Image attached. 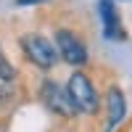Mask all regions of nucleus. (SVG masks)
Here are the masks:
<instances>
[{"label": "nucleus", "instance_id": "obj_1", "mask_svg": "<svg viewBox=\"0 0 132 132\" xmlns=\"http://www.w3.org/2000/svg\"><path fill=\"white\" fill-rule=\"evenodd\" d=\"M66 93H69L71 103L77 111H82L87 116H95L98 108H101V98H98V90L95 85L90 82V77L85 71H74L69 77V82H66Z\"/></svg>", "mask_w": 132, "mask_h": 132}, {"label": "nucleus", "instance_id": "obj_2", "mask_svg": "<svg viewBox=\"0 0 132 132\" xmlns=\"http://www.w3.org/2000/svg\"><path fill=\"white\" fill-rule=\"evenodd\" d=\"M19 45H21V50H24L27 61L35 63L37 69H42V71H48V69H53V66L58 63L56 45H53L48 37H42V35H24L19 40Z\"/></svg>", "mask_w": 132, "mask_h": 132}, {"label": "nucleus", "instance_id": "obj_3", "mask_svg": "<svg viewBox=\"0 0 132 132\" xmlns=\"http://www.w3.org/2000/svg\"><path fill=\"white\" fill-rule=\"evenodd\" d=\"M40 101H42V106H45L50 114H56L61 119H71L74 111H77L71 98H69V93H66V87H61L53 79H45L40 85Z\"/></svg>", "mask_w": 132, "mask_h": 132}, {"label": "nucleus", "instance_id": "obj_4", "mask_svg": "<svg viewBox=\"0 0 132 132\" xmlns=\"http://www.w3.org/2000/svg\"><path fill=\"white\" fill-rule=\"evenodd\" d=\"M56 50H58V58H63L69 66H85L90 58L85 42L69 29H56Z\"/></svg>", "mask_w": 132, "mask_h": 132}, {"label": "nucleus", "instance_id": "obj_5", "mask_svg": "<svg viewBox=\"0 0 132 132\" xmlns=\"http://www.w3.org/2000/svg\"><path fill=\"white\" fill-rule=\"evenodd\" d=\"M98 16H101V24H103V35L108 40H124L127 37L122 16H119L114 0H101V3H98Z\"/></svg>", "mask_w": 132, "mask_h": 132}, {"label": "nucleus", "instance_id": "obj_6", "mask_svg": "<svg viewBox=\"0 0 132 132\" xmlns=\"http://www.w3.org/2000/svg\"><path fill=\"white\" fill-rule=\"evenodd\" d=\"M127 116V101L119 87H108L106 93V132H114Z\"/></svg>", "mask_w": 132, "mask_h": 132}, {"label": "nucleus", "instance_id": "obj_7", "mask_svg": "<svg viewBox=\"0 0 132 132\" xmlns=\"http://www.w3.org/2000/svg\"><path fill=\"white\" fill-rule=\"evenodd\" d=\"M0 79H8V82H16V69H13V63H11L5 58V53L3 48H0Z\"/></svg>", "mask_w": 132, "mask_h": 132}, {"label": "nucleus", "instance_id": "obj_8", "mask_svg": "<svg viewBox=\"0 0 132 132\" xmlns=\"http://www.w3.org/2000/svg\"><path fill=\"white\" fill-rule=\"evenodd\" d=\"M13 95H16V87H13V82H8V79H0V103H8V101H13Z\"/></svg>", "mask_w": 132, "mask_h": 132}, {"label": "nucleus", "instance_id": "obj_9", "mask_svg": "<svg viewBox=\"0 0 132 132\" xmlns=\"http://www.w3.org/2000/svg\"><path fill=\"white\" fill-rule=\"evenodd\" d=\"M40 3H48V0H16V5H40Z\"/></svg>", "mask_w": 132, "mask_h": 132}, {"label": "nucleus", "instance_id": "obj_10", "mask_svg": "<svg viewBox=\"0 0 132 132\" xmlns=\"http://www.w3.org/2000/svg\"><path fill=\"white\" fill-rule=\"evenodd\" d=\"M114 3H116V0H114Z\"/></svg>", "mask_w": 132, "mask_h": 132}]
</instances>
